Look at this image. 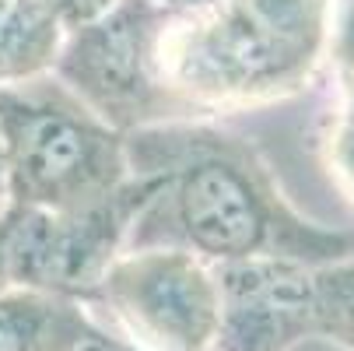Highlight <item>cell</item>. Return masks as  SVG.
<instances>
[{
	"label": "cell",
	"mask_w": 354,
	"mask_h": 351,
	"mask_svg": "<svg viewBox=\"0 0 354 351\" xmlns=\"http://www.w3.org/2000/svg\"><path fill=\"white\" fill-rule=\"evenodd\" d=\"M123 147L130 176L158 179L127 249H183L207 267L284 260L316 271L354 257V232L291 208L263 155L225 127L204 120L144 127L123 134Z\"/></svg>",
	"instance_id": "obj_1"
},
{
	"label": "cell",
	"mask_w": 354,
	"mask_h": 351,
	"mask_svg": "<svg viewBox=\"0 0 354 351\" xmlns=\"http://www.w3.org/2000/svg\"><path fill=\"white\" fill-rule=\"evenodd\" d=\"M330 0H207L179 15L169 81L204 113L295 95L326 53Z\"/></svg>",
	"instance_id": "obj_2"
},
{
	"label": "cell",
	"mask_w": 354,
	"mask_h": 351,
	"mask_svg": "<svg viewBox=\"0 0 354 351\" xmlns=\"http://www.w3.org/2000/svg\"><path fill=\"white\" fill-rule=\"evenodd\" d=\"M4 208L81 211L130 179L123 134L106 127L53 78L0 88Z\"/></svg>",
	"instance_id": "obj_3"
},
{
	"label": "cell",
	"mask_w": 354,
	"mask_h": 351,
	"mask_svg": "<svg viewBox=\"0 0 354 351\" xmlns=\"http://www.w3.org/2000/svg\"><path fill=\"white\" fill-rule=\"evenodd\" d=\"M179 15L151 0L116 4L64 35L53 78L116 134L204 120L207 113L169 81L165 46Z\"/></svg>",
	"instance_id": "obj_4"
},
{
	"label": "cell",
	"mask_w": 354,
	"mask_h": 351,
	"mask_svg": "<svg viewBox=\"0 0 354 351\" xmlns=\"http://www.w3.org/2000/svg\"><path fill=\"white\" fill-rule=\"evenodd\" d=\"M155 190V176H130L116 193L81 211L0 208L8 285L74 298L91 309L106 271L127 249L130 228Z\"/></svg>",
	"instance_id": "obj_5"
},
{
	"label": "cell",
	"mask_w": 354,
	"mask_h": 351,
	"mask_svg": "<svg viewBox=\"0 0 354 351\" xmlns=\"http://www.w3.org/2000/svg\"><path fill=\"white\" fill-rule=\"evenodd\" d=\"M91 309L137 351H214V271L183 249H123Z\"/></svg>",
	"instance_id": "obj_6"
},
{
	"label": "cell",
	"mask_w": 354,
	"mask_h": 351,
	"mask_svg": "<svg viewBox=\"0 0 354 351\" xmlns=\"http://www.w3.org/2000/svg\"><path fill=\"white\" fill-rule=\"evenodd\" d=\"M214 351H288L319 334L313 267L284 260L218 264Z\"/></svg>",
	"instance_id": "obj_7"
},
{
	"label": "cell",
	"mask_w": 354,
	"mask_h": 351,
	"mask_svg": "<svg viewBox=\"0 0 354 351\" xmlns=\"http://www.w3.org/2000/svg\"><path fill=\"white\" fill-rule=\"evenodd\" d=\"M109 327L84 303L8 285L0 291V351H77Z\"/></svg>",
	"instance_id": "obj_8"
},
{
	"label": "cell",
	"mask_w": 354,
	"mask_h": 351,
	"mask_svg": "<svg viewBox=\"0 0 354 351\" xmlns=\"http://www.w3.org/2000/svg\"><path fill=\"white\" fill-rule=\"evenodd\" d=\"M64 35L35 0H0V88L53 74Z\"/></svg>",
	"instance_id": "obj_9"
},
{
	"label": "cell",
	"mask_w": 354,
	"mask_h": 351,
	"mask_svg": "<svg viewBox=\"0 0 354 351\" xmlns=\"http://www.w3.org/2000/svg\"><path fill=\"white\" fill-rule=\"evenodd\" d=\"M316 327L323 337L354 351V257L316 267Z\"/></svg>",
	"instance_id": "obj_10"
},
{
	"label": "cell",
	"mask_w": 354,
	"mask_h": 351,
	"mask_svg": "<svg viewBox=\"0 0 354 351\" xmlns=\"http://www.w3.org/2000/svg\"><path fill=\"white\" fill-rule=\"evenodd\" d=\"M326 165L354 200V81H340V109L326 134Z\"/></svg>",
	"instance_id": "obj_11"
},
{
	"label": "cell",
	"mask_w": 354,
	"mask_h": 351,
	"mask_svg": "<svg viewBox=\"0 0 354 351\" xmlns=\"http://www.w3.org/2000/svg\"><path fill=\"white\" fill-rule=\"evenodd\" d=\"M326 53L337 67V81H354V0H330Z\"/></svg>",
	"instance_id": "obj_12"
},
{
	"label": "cell",
	"mask_w": 354,
	"mask_h": 351,
	"mask_svg": "<svg viewBox=\"0 0 354 351\" xmlns=\"http://www.w3.org/2000/svg\"><path fill=\"white\" fill-rule=\"evenodd\" d=\"M35 4L53 15L64 32H71V28H81L95 18H102L116 0H35Z\"/></svg>",
	"instance_id": "obj_13"
},
{
	"label": "cell",
	"mask_w": 354,
	"mask_h": 351,
	"mask_svg": "<svg viewBox=\"0 0 354 351\" xmlns=\"http://www.w3.org/2000/svg\"><path fill=\"white\" fill-rule=\"evenodd\" d=\"M77 351H137L133 344H127L123 337H116L113 330H106L102 337H95V341H88L84 348H77Z\"/></svg>",
	"instance_id": "obj_14"
},
{
	"label": "cell",
	"mask_w": 354,
	"mask_h": 351,
	"mask_svg": "<svg viewBox=\"0 0 354 351\" xmlns=\"http://www.w3.org/2000/svg\"><path fill=\"white\" fill-rule=\"evenodd\" d=\"M288 351H344L337 341H330V337H323V334H313V337H306V341H298L295 348H288Z\"/></svg>",
	"instance_id": "obj_15"
},
{
	"label": "cell",
	"mask_w": 354,
	"mask_h": 351,
	"mask_svg": "<svg viewBox=\"0 0 354 351\" xmlns=\"http://www.w3.org/2000/svg\"><path fill=\"white\" fill-rule=\"evenodd\" d=\"M151 4H158V8H165L172 15H193V11L204 8L207 0H151Z\"/></svg>",
	"instance_id": "obj_16"
},
{
	"label": "cell",
	"mask_w": 354,
	"mask_h": 351,
	"mask_svg": "<svg viewBox=\"0 0 354 351\" xmlns=\"http://www.w3.org/2000/svg\"><path fill=\"white\" fill-rule=\"evenodd\" d=\"M8 288V260H4V211H0V291Z\"/></svg>",
	"instance_id": "obj_17"
},
{
	"label": "cell",
	"mask_w": 354,
	"mask_h": 351,
	"mask_svg": "<svg viewBox=\"0 0 354 351\" xmlns=\"http://www.w3.org/2000/svg\"><path fill=\"white\" fill-rule=\"evenodd\" d=\"M8 200V169H4V144H0V208Z\"/></svg>",
	"instance_id": "obj_18"
}]
</instances>
